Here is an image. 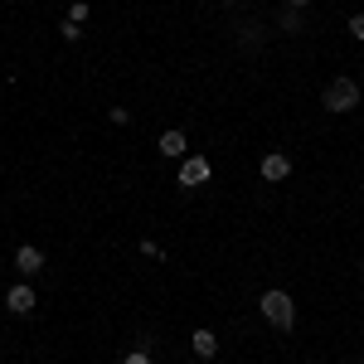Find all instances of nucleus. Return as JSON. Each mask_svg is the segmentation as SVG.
Here are the masks:
<instances>
[{"label":"nucleus","instance_id":"obj_1","mask_svg":"<svg viewBox=\"0 0 364 364\" xmlns=\"http://www.w3.org/2000/svg\"><path fill=\"white\" fill-rule=\"evenodd\" d=\"M321 102H326V112H355L360 107V83L355 78H331Z\"/></svg>","mask_w":364,"mask_h":364},{"label":"nucleus","instance_id":"obj_6","mask_svg":"<svg viewBox=\"0 0 364 364\" xmlns=\"http://www.w3.org/2000/svg\"><path fill=\"white\" fill-rule=\"evenodd\" d=\"M34 301H39V296H34V287H10V296H5V306L15 311V316H29Z\"/></svg>","mask_w":364,"mask_h":364},{"label":"nucleus","instance_id":"obj_3","mask_svg":"<svg viewBox=\"0 0 364 364\" xmlns=\"http://www.w3.org/2000/svg\"><path fill=\"white\" fill-rule=\"evenodd\" d=\"M204 180H209V156H185V161H180V180H175V185H180V190H199Z\"/></svg>","mask_w":364,"mask_h":364},{"label":"nucleus","instance_id":"obj_7","mask_svg":"<svg viewBox=\"0 0 364 364\" xmlns=\"http://www.w3.org/2000/svg\"><path fill=\"white\" fill-rule=\"evenodd\" d=\"M190 350H195L199 360H214V355H219V336H214V331H195V336H190Z\"/></svg>","mask_w":364,"mask_h":364},{"label":"nucleus","instance_id":"obj_13","mask_svg":"<svg viewBox=\"0 0 364 364\" xmlns=\"http://www.w3.org/2000/svg\"><path fill=\"white\" fill-rule=\"evenodd\" d=\"M122 364H151V355H146V350H132V355H127Z\"/></svg>","mask_w":364,"mask_h":364},{"label":"nucleus","instance_id":"obj_4","mask_svg":"<svg viewBox=\"0 0 364 364\" xmlns=\"http://www.w3.org/2000/svg\"><path fill=\"white\" fill-rule=\"evenodd\" d=\"M287 175H291V156H282V151H267V156H262V180H267V185H282Z\"/></svg>","mask_w":364,"mask_h":364},{"label":"nucleus","instance_id":"obj_5","mask_svg":"<svg viewBox=\"0 0 364 364\" xmlns=\"http://www.w3.org/2000/svg\"><path fill=\"white\" fill-rule=\"evenodd\" d=\"M156 151H161L166 161H185V151H190V141H185V132H166V136L156 141Z\"/></svg>","mask_w":364,"mask_h":364},{"label":"nucleus","instance_id":"obj_2","mask_svg":"<svg viewBox=\"0 0 364 364\" xmlns=\"http://www.w3.org/2000/svg\"><path fill=\"white\" fill-rule=\"evenodd\" d=\"M257 311H262L277 331H291V321H296V301H291L287 291H262V296H257Z\"/></svg>","mask_w":364,"mask_h":364},{"label":"nucleus","instance_id":"obj_8","mask_svg":"<svg viewBox=\"0 0 364 364\" xmlns=\"http://www.w3.org/2000/svg\"><path fill=\"white\" fill-rule=\"evenodd\" d=\"M15 267H20V272H39V267H44V252L34 248V243H25V248L15 252Z\"/></svg>","mask_w":364,"mask_h":364},{"label":"nucleus","instance_id":"obj_12","mask_svg":"<svg viewBox=\"0 0 364 364\" xmlns=\"http://www.w3.org/2000/svg\"><path fill=\"white\" fill-rule=\"evenodd\" d=\"M350 34H355V39L364 44V15H355V20H350Z\"/></svg>","mask_w":364,"mask_h":364},{"label":"nucleus","instance_id":"obj_15","mask_svg":"<svg viewBox=\"0 0 364 364\" xmlns=\"http://www.w3.org/2000/svg\"><path fill=\"white\" fill-rule=\"evenodd\" d=\"M360 364H364V355H360Z\"/></svg>","mask_w":364,"mask_h":364},{"label":"nucleus","instance_id":"obj_11","mask_svg":"<svg viewBox=\"0 0 364 364\" xmlns=\"http://www.w3.org/2000/svg\"><path fill=\"white\" fill-rule=\"evenodd\" d=\"M58 34H63L68 44H78V39H83V25H73V20H63V25H58Z\"/></svg>","mask_w":364,"mask_h":364},{"label":"nucleus","instance_id":"obj_10","mask_svg":"<svg viewBox=\"0 0 364 364\" xmlns=\"http://www.w3.org/2000/svg\"><path fill=\"white\" fill-rule=\"evenodd\" d=\"M306 25V20H301V10H296V5H291V10H287V15H282V29H287V34H291V29H301Z\"/></svg>","mask_w":364,"mask_h":364},{"label":"nucleus","instance_id":"obj_14","mask_svg":"<svg viewBox=\"0 0 364 364\" xmlns=\"http://www.w3.org/2000/svg\"><path fill=\"white\" fill-rule=\"evenodd\" d=\"M291 5H296V10H301V5H306V0H291Z\"/></svg>","mask_w":364,"mask_h":364},{"label":"nucleus","instance_id":"obj_9","mask_svg":"<svg viewBox=\"0 0 364 364\" xmlns=\"http://www.w3.org/2000/svg\"><path fill=\"white\" fill-rule=\"evenodd\" d=\"M87 15H92V5H87V0H73V5H68V20H73V25H83Z\"/></svg>","mask_w":364,"mask_h":364}]
</instances>
